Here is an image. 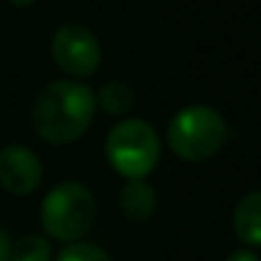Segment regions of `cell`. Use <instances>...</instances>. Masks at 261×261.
Returning a JSON list of instances; mask_svg holds the SVG:
<instances>
[{
  "label": "cell",
  "instance_id": "obj_12",
  "mask_svg": "<svg viewBox=\"0 0 261 261\" xmlns=\"http://www.w3.org/2000/svg\"><path fill=\"white\" fill-rule=\"evenodd\" d=\"M226 261H261L251 249H236V251H231L228 256H226Z\"/></svg>",
  "mask_w": 261,
  "mask_h": 261
},
{
  "label": "cell",
  "instance_id": "obj_11",
  "mask_svg": "<svg viewBox=\"0 0 261 261\" xmlns=\"http://www.w3.org/2000/svg\"><path fill=\"white\" fill-rule=\"evenodd\" d=\"M54 261H112L109 254L94 244H84V241H76V244H69Z\"/></svg>",
  "mask_w": 261,
  "mask_h": 261
},
{
  "label": "cell",
  "instance_id": "obj_3",
  "mask_svg": "<svg viewBox=\"0 0 261 261\" xmlns=\"http://www.w3.org/2000/svg\"><path fill=\"white\" fill-rule=\"evenodd\" d=\"M96 221V198L84 182L64 180L54 185L41 203L43 231L64 244H76L91 231Z\"/></svg>",
  "mask_w": 261,
  "mask_h": 261
},
{
  "label": "cell",
  "instance_id": "obj_8",
  "mask_svg": "<svg viewBox=\"0 0 261 261\" xmlns=\"http://www.w3.org/2000/svg\"><path fill=\"white\" fill-rule=\"evenodd\" d=\"M231 223H233V233L241 244L261 249V190L246 193L236 203Z\"/></svg>",
  "mask_w": 261,
  "mask_h": 261
},
{
  "label": "cell",
  "instance_id": "obj_2",
  "mask_svg": "<svg viewBox=\"0 0 261 261\" xmlns=\"http://www.w3.org/2000/svg\"><path fill=\"white\" fill-rule=\"evenodd\" d=\"M231 129L226 117L205 104L180 109L168 124V147L185 163H205L228 142Z\"/></svg>",
  "mask_w": 261,
  "mask_h": 261
},
{
  "label": "cell",
  "instance_id": "obj_10",
  "mask_svg": "<svg viewBox=\"0 0 261 261\" xmlns=\"http://www.w3.org/2000/svg\"><path fill=\"white\" fill-rule=\"evenodd\" d=\"M8 261H54V251L48 239L25 233L10 244V256Z\"/></svg>",
  "mask_w": 261,
  "mask_h": 261
},
{
  "label": "cell",
  "instance_id": "obj_1",
  "mask_svg": "<svg viewBox=\"0 0 261 261\" xmlns=\"http://www.w3.org/2000/svg\"><path fill=\"white\" fill-rule=\"evenodd\" d=\"M96 112L94 91L74 79L51 82L38 91L31 109L33 129L51 145H71L84 137Z\"/></svg>",
  "mask_w": 261,
  "mask_h": 261
},
{
  "label": "cell",
  "instance_id": "obj_6",
  "mask_svg": "<svg viewBox=\"0 0 261 261\" xmlns=\"http://www.w3.org/2000/svg\"><path fill=\"white\" fill-rule=\"evenodd\" d=\"M43 180L41 158L25 145H5L0 150V185L13 195L33 193Z\"/></svg>",
  "mask_w": 261,
  "mask_h": 261
},
{
  "label": "cell",
  "instance_id": "obj_14",
  "mask_svg": "<svg viewBox=\"0 0 261 261\" xmlns=\"http://www.w3.org/2000/svg\"><path fill=\"white\" fill-rule=\"evenodd\" d=\"M13 8H31V5H36L38 0H8Z\"/></svg>",
  "mask_w": 261,
  "mask_h": 261
},
{
  "label": "cell",
  "instance_id": "obj_9",
  "mask_svg": "<svg viewBox=\"0 0 261 261\" xmlns=\"http://www.w3.org/2000/svg\"><path fill=\"white\" fill-rule=\"evenodd\" d=\"M94 99H96V107H101L107 114L122 117V114H127L135 107L137 91L127 82H107V84H101V89L96 91Z\"/></svg>",
  "mask_w": 261,
  "mask_h": 261
},
{
  "label": "cell",
  "instance_id": "obj_13",
  "mask_svg": "<svg viewBox=\"0 0 261 261\" xmlns=\"http://www.w3.org/2000/svg\"><path fill=\"white\" fill-rule=\"evenodd\" d=\"M10 236H8V231L0 226V261H8V256H10Z\"/></svg>",
  "mask_w": 261,
  "mask_h": 261
},
{
  "label": "cell",
  "instance_id": "obj_7",
  "mask_svg": "<svg viewBox=\"0 0 261 261\" xmlns=\"http://www.w3.org/2000/svg\"><path fill=\"white\" fill-rule=\"evenodd\" d=\"M119 211L132 223H145L158 211V193L147 180H127L119 190Z\"/></svg>",
  "mask_w": 261,
  "mask_h": 261
},
{
  "label": "cell",
  "instance_id": "obj_4",
  "mask_svg": "<svg viewBox=\"0 0 261 261\" xmlns=\"http://www.w3.org/2000/svg\"><path fill=\"white\" fill-rule=\"evenodd\" d=\"M104 155L114 173L127 180H145L160 163V137L145 119H122L107 132Z\"/></svg>",
  "mask_w": 261,
  "mask_h": 261
},
{
  "label": "cell",
  "instance_id": "obj_5",
  "mask_svg": "<svg viewBox=\"0 0 261 261\" xmlns=\"http://www.w3.org/2000/svg\"><path fill=\"white\" fill-rule=\"evenodd\" d=\"M51 56L64 74L74 79H87L96 74L101 64V46L87 25L64 23L51 36Z\"/></svg>",
  "mask_w": 261,
  "mask_h": 261
}]
</instances>
